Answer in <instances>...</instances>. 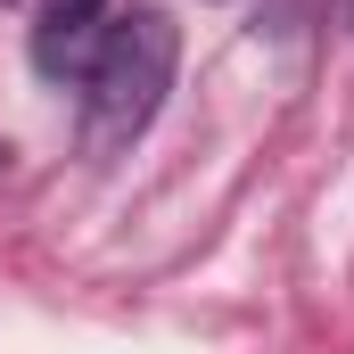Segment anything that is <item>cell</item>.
Segmentation results:
<instances>
[{
    "label": "cell",
    "instance_id": "cell-3",
    "mask_svg": "<svg viewBox=\"0 0 354 354\" xmlns=\"http://www.w3.org/2000/svg\"><path fill=\"white\" fill-rule=\"evenodd\" d=\"M58 8H99V0H58Z\"/></svg>",
    "mask_w": 354,
    "mask_h": 354
},
{
    "label": "cell",
    "instance_id": "cell-1",
    "mask_svg": "<svg viewBox=\"0 0 354 354\" xmlns=\"http://www.w3.org/2000/svg\"><path fill=\"white\" fill-rule=\"evenodd\" d=\"M174 66H181V33L165 8L107 17V33H99V50L83 66V149L91 157H115L157 124V107L174 91Z\"/></svg>",
    "mask_w": 354,
    "mask_h": 354
},
{
    "label": "cell",
    "instance_id": "cell-2",
    "mask_svg": "<svg viewBox=\"0 0 354 354\" xmlns=\"http://www.w3.org/2000/svg\"><path fill=\"white\" fill-rule=\"evenodd\" d=\"M99 33H107V17L99 8H41V25H33V66L50 75V83H83L91 50H99Z\"/></svg>",
    "mask_w": 354,
    "mask_h": 354
}]
</instances>
